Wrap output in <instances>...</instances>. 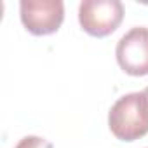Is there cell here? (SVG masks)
Instances as JSON below:
<instances>
[{"label":"cell","mask_w":148,"mask_h":148,"mask_svg":"<svg viewBox=\"0 0 148 148\" xmlns=\"http://www.w3.org/2000/svg\"><path fill=\"white\" fill-rule=\"evenodd\" d=\"M108 127L122 141H136L148 134V98L143 92L119 98L108 112Z\"/></svg>","instance_id":"1"},{"label":"cell","mask_w":148,"mask_h":148,"mask_svg":"<svg viewBox=\"0 0 148 148\" xmlns=\"http://www.w3.org/2000/svg\"><path fill=\"white\" fill-rule=\"evenodd\" d=\"M122 19L124 5L120 0H84L79 5V23L82 30L92 37L113 33Z\"/></svg>","instance_id":"2"},{"label":"cell","mask_w":148,"mask_h":148,"mask_svg":"<svg viewBox=\"0 0 148 148\" xmlns=\"http://www.w3.org/2000/svg\"><path fill=\"white\" fill-rule=\"evenodd\" d=\"M21 23L33 35L56 33L64 19V4L61 0H21Z\"/></svg>","instance_id":"3"},{"label":"cell","mask_w":148,"mask_h":148,"mask_svg":"<svg viewBox=\"0 0 148 148\" xmlns=\"http://www.w3.org/2000/svg\"><path fill=\"white\" fill-rule=\"evenodd\" d=\"M119 66L132 77L148 75V28L134 26L120 37L115 49Z\"/></svg>","instance_id":"4"},{"label":"cell","mask_w":148,"mask_h":148,"mask_svg":"<svg viewBox=\"0 0 148 148\" xmlns=\"http://www.w3.org/2000/svg\"><path fill=\"white\" fill-rule=\"evenodd\" d=\"M14 148H52V145L40 136H25Z\"/></svg>","instance_id":"5"},{"label":"cell","mask_w":148,"mask_h":148,"mask_svg":"<svg viewBox=\"0 0 148 148\" xmlns=\"http://www.w3.org/2000/svg\"><path fill=\"white\" fill-rule=\"evenodd\" d=\"M143 94H145V96H146V98H148V87H146V89H145V91H143Z\"/></svg>","instance_id":"6"}]
</instances>
